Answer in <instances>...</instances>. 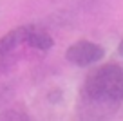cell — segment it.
<instances>
[{
    "instance_id": "cell-1",
    "label": "cell",
    "mask_w": 123,
    "mask_h": 121,
    "mask_svg": "<svg viewBox=\"0 0 123 121\" xmlns=\"http://www.w3.org/2000/svg\"><path fill=\"white\" fill-rule=\"evenodd\" d=\"M83 103L92 109L109 110L123 101V67L118 63H105L85 78L81 87Z\"/></svg>"
},
{
    "instance_id": "cell-2",
    "label": "cell",
    "mask_w": 123,
    "mask_h": 121,
    "mask_svg": "<svg viewBox=\"0 0 123 121\" xmlns=\"http://www.w3.org/2000/svg\"><path fill=\"white\" fill-rule=\"evenodd\" d=\"M105 49L100 43L89 42V40H80L74 42L69 49L65 51V60L74 67H89V65L96 63L103 60Z\"/></svg>"
},
{
    "instance_id": "cell-3",
    "label": "cell",
    "mask_w": 123,
    "mask_h": 121,
    "mask_svg": "<svg viewBox=\"0 0 123 121\" xmlns=\"http://www.w3.org/2000/svg\"><path fill=\"white\" fill-rule=\"evenodd\" d=\"M27 31H29V25H20V27L11 29L7 34H4L0 38V56L11 54L20 45H24L27 40Z\"/></svg>"
},
{
    "instance_id": "cell-4",
    "label": "cell",
    "mask_w": 123,
    "mask_h": 121,
    "mask_svg": "<svg viewBox=\"0 0 123 121\" xmlns=\"http://www.w3.org/2000/svg\"><path fill=\"white\" fill-rule=\"evenodd\" d=\"M25 43L29 47H33V49H36V51H43V53H47V51L54 45V40H53V36H51L45 29L36 27V25H29Z\"/></svg>"
},
{
    "instance_id": "cell-5",
    "label": "cell",
    "mask_w": 123,
    "mask_h": 121,
    "mask_svg": "<svg viewBox=\"0 0 123 121\" xmlns=\"http://www.w3.org/2000/svg\"><path fill=\"white\" fill-rule=\"evenodd\" d=\"M2 117H9V119H27V114L25 112H20V110H6L4 114H0V119Z\"/></svg>"
},
{
    "instance_id": "cell-6",
    "label": "cell",
    "mask_w": 123,
    "mask_h": 121,
    "mask_svg": "<svg viewBox=\"0 0 123 121\" xmlns=\"http://www.w3.org/2000/svg\"><path fill=\"white\" fill-rule=\"evenodd\" d=\"M118 51H119V54H121V56H123V40H121V42H119V47H118Z\"/></svg>"
}]
</instances>
